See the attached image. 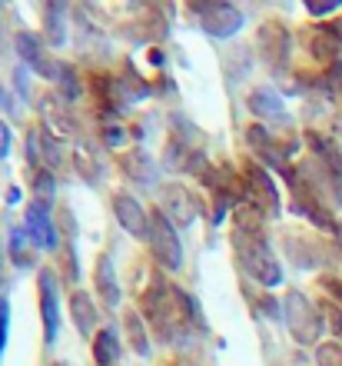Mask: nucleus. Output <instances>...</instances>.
<instances>
[{"label": "nucleus", "mask_w": 342, "mask_h": 366, "mask_svg": "<svg viewBox=\"0 0 342 366\" xmlns=\"http://www.w3.org/2000/svg\"><path fill=\"white\" fill-rule=\"evenodd\" d=\"M136 310L143 313V320L150 323V330L163 343H183V340L193 337V330L196 333L206 330V320L200 313L196 297H190L186 290L170 283L163 273L150 277V283L140 293V307Z\"/></svg>", "instance_id": "nucleus-1"}, {"label": "nucleus", "mask_w": 342, "mask_h": 366, "mask_svg": "<svg viewBox=\"0 0 342 366\" xmlns=\"http://www.w3.org/2000/svg\"><path fill=\"white\" fill-rule=\"evenodd\" d=\"M263 213L253 210L249 203L236 207V220H233V250L249 280H256L259 287H279L283 283V267L269 250V237L263 227Z\"/></svg>", "instance_id": "nucleus-2"}, {"label": "nucleus", "mask_w": 342, "mask_h": 366, "mask_svg": "<svg viewBox=\"0 0 342 366\" xmlns=\"http://www.w3.org/2000/svg\"><path fill=\"white\" fill-rule=\"evenodd\" d=\"M283 320H286V327H289V333H293V340L299 347H319L326 320H323V313H319V307H316L306 293H299V290H289V293H286Z\"/></svg>", "instance_id": "nucleus-3"}, {"label": "nucleus", "mask_w": 342, "mask_h": 366, "mask_svg": "<svg viewBox=\"0 0 342 366\" xmlns=\"http://www.w3.org/2000/svg\"><path fill=\"white\" fill-rule=\"evenodd\" d=\"M146 243H150L153 260L160 263L166 273H173V270H180L183 267L180 233H176L173 220L163 210H150V233H146Z\"/></svg>", "instance_id": "nucleus-4"}, {"label": "nucleus", "mask_w": 342, "mask_h": 366, "mask_svg": "<svg viewBox=\"0 0 342 366\" xmlns=\"http://www.w3.org/2000/svg\"><path fill=\"white\" fill-rule=\"evenodd\" d=\"M239 174H243V183H246V203L249 207L259 210L266 220L279 217L283 203H279V190H276V183H273V177H269L266 167L256 164V160H246Z\"/></svg>", "instance_id": "nucleus-5"}, {"label": "nucleus", "mask_w": 342, "mask_h": 366, "mask_svg": "<svg viewBox=\"0 0 342 366\" xmlns=\"http://www.w3.org/2000/svg\"><path fill=\"white\" fill-rule=\"evenodd\" d=\"M246 147L256 154V164L273 167V170H289V157L299 150V140H276L263 124L246 127Z\"/></svg>", "instance_id": "nucleus-6"}, {"label": "nucleus", "mask_w": 342, "mask_h": 366, "mask_svg": "<svg viewBox=\"0 0 342 366\" xmlns=\"http://www.w3.org/2000/svg\"><path fill=\"white\" fill-rule=\"evenodd\" d=\"M190 10L200 17V27L206 30L209 37H219L226 40L233 37L239 27H243V10L233 7V4H209V0H203V4H190Z\"/></svg>", "instance_id": "nucleus-7"}, {"label": "nucleus", "mask_w": 342, "mask_h": 366, "mask_svg": "<svg viewBox=\"0 0 342 366\" xmlns=\"http://www.w3.org/2000/svg\"><path fill=\"white\" fill-rule=\"evenodd\" d=\"M256 50L263 64H269L273 70H283L289 64V54H293V34L279 20H266L256 34Z\"/></svg>", "instance_id": "nucleus-8"}, {"label": "nucleus", "mask_w": 342, "mask_h": 366, "mask_svg": "<svg viewBox=\"0 0 342 366\" xmlns=\"http://www.w3.org/2000/svg\"><path fill=\"white\" fill-rule=\"evenodd\" d=\"M37 290H40V317H44V343L54 347L60 333V277L54 270H40Z\"/></svg>", "instance_id": "nucleus-9"}, {"label": "nucleus", "mask_w": 342, "mask_h": 366, "mask_svg": "<svg viewBox=\"0 0 342 366\" xmlns=\"http://www.w3.org/2000/svg\"><path fill=\"white\" fill-rule=\"evenodd\" d=\"M17 54L24 57V64L44 80H57L60 70H64V64H60L57 57H50V50L44 47V40H40L37 34H30V30L17 34Z\"/></svg>", "instance_id": "nucleus-10"}, {"label": "nucleus", "mask_w": 342, "mask_h": 366, "mask_svg": "<svg viewBox=\"0 0 342 366\" xmlns=\"http://www.w3.org/2000/svg\"><path fill=\"white\" fill-rule=\"evenodd\" d=\"M306 144H309V150H313V157H316V167L323 170V180L333 183L336 190H342V150H339V144H336L333 137L316 134V130L306 134Z\"/></svg>", "instance_id": "nucleus-11"}, {"label": "nucleus", "mask_w": 342, "mask_h": 366, "mask_svg": "<svg viewBox=\"0 0 342 366\" xmlns=\"http://www.w3.org/2000/svg\"><path fill=\"white\" fill-rule=\"evenodd\" d=\"M160 200H163L160 210L173 220V227H193V220H196V197H193V190H186L183 183H166Z\"/></svg>", "instance_id": "nucleus-12"}, {"label": "nucleus", "mask_w": 342, "mask_h": 366, "mask_svg": "<svg viewBox=\"0 0 342 366\" xmlns=\"http://www.w3.org/2000/svg\"><path fill=\"white\" fill-rule=\"evenodd\" d=\"M27 233L37 250H57V223L50 217L47 200H30L27 207Z\"/></svg>", "instance_id": "nucleus-13"}, {"label": "nucleus", "mask_w": 342, "mask_h": 366, "mask_svg": "<svg viewBox=\"0 0 342 366\" xmlns=\"http://www.w3.org/2000/svg\"><path fill=\"white\" fill-rule=\"evenodd\" d=\"M114 217L130 237H143V240H146V233H150V210H146L136 197H130V193H116L114 197Z\"/></svg>", "instance_id": "nucleus-14"}, {"label": "nucleus", "mask_w": 342, "mask_h": 366, "mask_svg": "<svg viewBox=\"0 0 342 366\" xmlns=\"http://www.w3.org/2000/svg\"><path fill=\"white\" fill-rule=\"evenodd\" d=\"M306 47H309V54L319 64L333 67V64H339V54H342V34L336 30V24H319V27L309 30Z\"/></svg>", "instance_id": "nucleus-15"}, {"label": "nucleus", "mask_w": 342, "mask_h": 366, "mask_svg": "<svg viewBox=\"0 0 342 366\" xmlns=\"http://www.w3.org/2000/svg\"><path fill=\"white\" fill-rule=\"evenodd\" d=\"M94 290L96 297L104 300L110 310L120 307V283H116V270H114V257L110 253H100L94 263Z\"/></svg>", "instance_id": "nucleus-16"}, {"label": "nucleus", "mask_w": 342, "mask_h": 366, "mask_svg": "<svg viewBox=\"0 0 342 366\" xmlns=\"http://www.w3.org/2000/svg\"><path fill=\"white\" fill-rule=\"evenodd\" d=\"M70 317H74L76 330H80V337H86V333H96L100 313H96L94 297H86L84 290H74V293H70Z\"/></svg>", "instance_id": "nucleus-17"}, {"label": "nucleus", "mask_w": 342, "mask_h": 366, "mask_svg": "<svg viewBox=\"0 0 342 366\" xmlns=\"http://www.w3.org/2000/svg\"><path fill=\"white\" fill-rule=\"evenodd\" d=\"M120 170H124L126 177L134 183H153V177H156V167H153L150 154L146 150H126V154H120Z\"/></svg>", "instance_id": "nucleus-18"}, {"label": "nucleus", "mask_w": 342, "mask_h": 366, "mask_svg": "<svg viewBox=\"0 0 342 366\" xmlns=\"http://www.w3.org/2000/svg\"><path fill=\"white\" fill-rule=\"evenodd\" d=\"M94 363L96 366H116L120 363V337L114 327H104L94 333Z\"/></svg>", "instance_id": "nucleus-19"}, {"label": "nucleus", "mask_w": 342, "mask_h": 366, "mask_svg": "<svg viewBox=\"0 0 342 366\" xmlns=\"http://www.w3.org/2000/svg\"><path fill=\"white\" fill-rule=\"evenodd\" d=\"M246 107L253 110L256 117H263V120H286V107L283 100H279V94H273V90H253V94L246 97Z\"/></svg>", "instance_id": "nucleus-20"}, {"label": "nucleus", "mask_w": 342, "mask_h": 366, "mask_svg": "<svg viewBox=\"0 0 342 366\" xmlns=\"http://www.w3.org/2000/svg\"><path fill=\"white\" fill-rule=\"evenodd\" d=\"M124 330L130 337V347L140 357H150V333H146V320H143L140 310H126L124 313Z\"/></svg>", "instance_id": "nucleus-21"}, {"label": "nucleus", "mask_w": 342, "mask_h": 366, "mask_svg": "<svg viewBox=\"0 0 342 366\" xmlns=\"http://www.w3.org/2000/svg\"><path fill=\"white\" fill-rule=\"evenodd\" d=\"M34 240L27 237V230H14L10 233V243H7V253H10V263L20 267V270H30L34 267Z\"/></svg>", "instance_id": "nucleus-22"}, {"label": "nucleus", "mask_w": 342, "mask_h": 366, "mask_svg": "<svg viewBox=\"0 0 342 366\" xmlns=\"http://www.w3.org/2000/svg\"><path fill=\"white\" fill-rule=\"evenodd\" d=\"M40 17H44L47 40L54 44V47H60V44L67 40V20H64V7H60V4H44Z\"/></svg>", "instance_id": "nucleus-23"}, {"label": "nucleus", "mask_w": 342, "mask_h": 366, "mask_svg": "<svg viewBox=\"0 0 342 366\" xmlns=\"http://www.w3.org/2000/svg\"><path fill=\"white\" fill-rule=\"evenodd\" d=\"M74 164H76V174L84 177L86 183H100V177H104V164L96 160V154L90 150V147L76 144V150H74Z\"/></svg>", "instance_id": "nucleus-24"}, {"label": "nucleus", "mask_w": 342, "mask_h": 366, "mask_svg": "<svg viewBox=\"0 0 342 366\" xmlns=\"http://www.w3.org/2000/svg\"><path fill=\"white\" fill-rule=\"evenodd\" d=\"M57 270H60V280H64V283H76V280H80V260H76L74 240H60Z\"/></svg>", "instance_id": "nucleus-25"}, {"label": "nucleus", "mask_w": 342, "mask_h": 366, "mask_svg": "<svg viewBox=\"0 0 342 366\" xmlns=\"http://www.w3.org/2000/svg\"><path fill=\"white\" fill-rule=\"evenodd\" d=\"M30 190H34V200H47L57 190V180H54V170L40 167V170H30Z\"/></svg>", "instance_id": "nucleus-26"}, {"label": "nucleus", "mask_w": 342, "mask_h": 366, "mask_svg": "<svg viewBox=\"0 0 342 366\" xmlns=\"http://www.w3.org/2000/svg\"><path fill=\"white\" fill-rule=\"evenodd\" d=\"M316 366H342L339 340H329V343H319V347H316Z\"/></svg>", "instance_id": "nucleus-27"}, {"label": "nucleus", "mask_w": 342, "mask_h": 366, "mask_svg": "<svg viewBox=\"0 0 342 366\" xmlns=\"http://www.w3.org/2000/svg\"><path fill=\"white\" fill-rule=\"evenodd\" d=\"M57 87L64 90V97H70V100H74V97H80V77H76V70L70 67V64H64V70H60V77H57Z\"/></svg>", "instance_id": "nucleus-28"}, {"label": "nucleus", "mask_w": 342, "mask_h": 366, "mask_svg": "<svg viewBox=\"0 0 342 366\" xmlns=\"http://www.w3.org/2000/svg\"><path fill=\"white\" fill-rule=\"evenodd\" d=\"M100 134H104V144L106 147H120L126 140V130L116 124V120H110V117L104 120V130H100Z\"/></svg>", "instance_id": "nucleus-29"}, {"label": "nucleus", "mask_w": 342, "mask_h": 366, "mask_svg": "<svg viewBox=\"0 0 342 366\" xmlns=\"http://www.w3.org/2000/svg\"><path fill=\"white\" fill-rule=\"evenodd\" d=\"M342 7V0H306V10L313 14V17H329L336 10Z\"/></svg>", "instance_id": "nucleus-30"}, {"label": "nucleus", "mask_w": 342, "mask_h": 366, "mask_svg": "<svg viewBox=\"0 0 342 366\" xmlns=\"http://www.w3.org/2000/svg\"><path fill=\"white\" fill-rule=\"evenodd\" d=\"M7 333H10V303L7 297H0V357H4V347H7Z\"/></svg>", "instance_id": "nucleus-31"}, {"label": "nucleus", "mask_w": 342, "mask_h": 366, "mask_svg": "<svg viewBox=\"0 0 342 366\" xmlns=\"http://www.w3.org/2000/svg\"><path fill=\"white\" fill-rule=\"evenodd\" d=\"M319 287L326 290V293H329V303H336V307H342V280H336V277H323L319 280Z\"/></svg>", "instance_id": "nucleus-32"}, {"label": "nucleus", "mask_w": 342, "mask_h": 366, "mask_svg": "<svg viewBox=\"0 0 342 366\" xmlns=\"http://www.w3.org/2000/svg\"><path fill=\"white\" fill-rule=\"evenodd\" d=\"M10 154V127L0 120V160Z\"/></svg>", "instance_id": "nucleus-33"}, {"label": "nucleus", "mask_w": 342, "mask_h": 366, "mask_svg": "<svg viewBox=\"0 0 342 366\" xmlns=\"http://www.w3.org/2000/svg\"><path fill=\"white\" fill-rule=\"evenodd\" d=\"M0 280H4V253H0Z\"/></svg>", "instance_id": "nucleus-34"}, {"label": "nucleus", "mask_w": 342, "mask_h": 366, "mask_svg": "<svg viewBox=\"0 0 342 366\" xmlns=\"http://www.w3.org/2000/svg\"><path fill=\"white\" fill-rule=\"evenodd\" d=\"M60 366H67V363H60Z\"/></svg>", "instance_id": "nucleus-35"}]
</instances>
